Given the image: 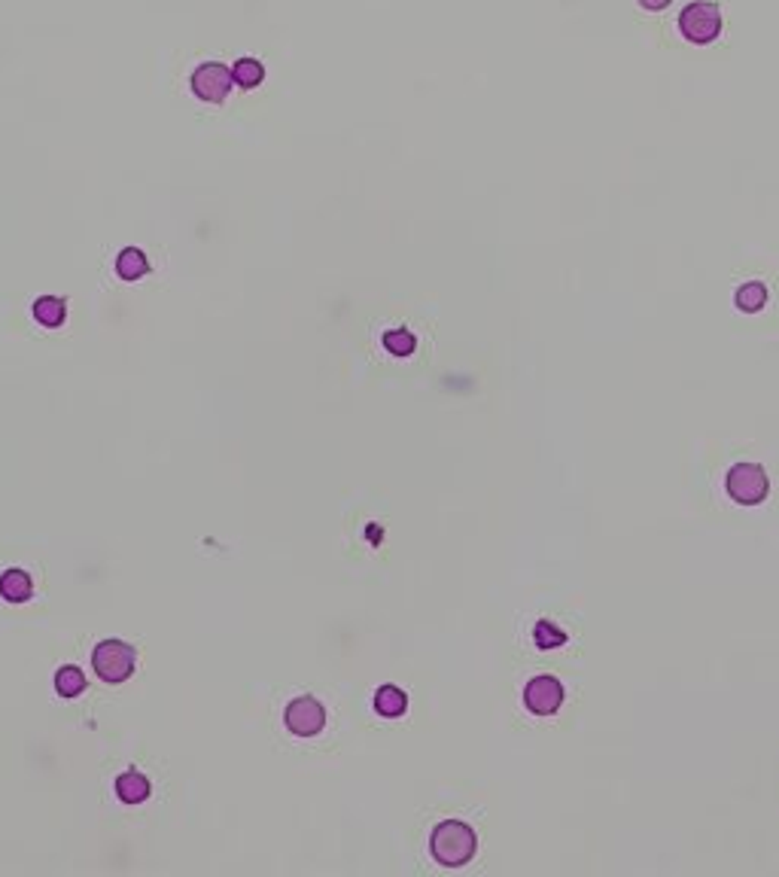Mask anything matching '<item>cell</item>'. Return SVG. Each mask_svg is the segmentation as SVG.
<instances>
[{"mask_svg":"<svg viewBox=\"0 0 779 877\" xmlns=\"http://www.w3.org/2000/svg\"><path fill=\"white\" fill-rule=\"evenodd\" d=\"M475 850H478L475 829L460 820L438 822L433 829V838H429V853L436 856V863H442L447 868L466 865L475 856Z\"/></svg>","mask_w":779,"mask_h":877,"instance_id":"6da1fadb","label":"cell"},{"mask_svg":"<svg viewBox=\"0 0 779 877\" xmlns=\"http://www.w3.org/2000/svg\"><path fill=\"white\" fill-rule=\"evenodd\" d=\"M724 491L740 506H758L770 494L767 473L758 464H734L724 475Z\"/></svg>","mask_w":779,"mask_h":877,"instance_id":"7a4b0ae2","label":"cell"},{"mask_svg":"<svg viewBox=\"0 0 779 877\" xmlns=\"http://www.w3.org/2000/svg\"><path fill=\"white\" fill-rule=\"evenodd\" d=\"M134 664H137V652L134 646L122 643V640H104L95 646L91 652V667L95 673L101 676L104 682H126L131 673H134Z\"/></svg>","mask_w":779,"mask_h":877,"instance_id":"3957f363","label":"cell"},{"mask_svg":"<svg viewBox=\"0 0 779 877\" xmlns=\"http://www.w3.org/2000/svg\"><path fill=\"white\" fill-rule=\"evenodd\" d=\"M679 28H682V34L688 37L691 43H697V46L713 43L715 37H719V30H722L719 6H715V4H704V0H697V4H691V6H685L682 15H679Z\"/></svg>","mask_w":779,"mask_h":877,"instance_id":"277c9868","label":"cell"},{"mask_svg":"<svg viewBox=\"0 0 779 877\" xmlns=\"http://www.w3.org/2000/svg\"><path fill=\"white\" fill-rule=\"evenodd\" d=\"M231 82H235L231 67L220 65V61H207V65H202L195 74H192V91H195V98H202L207 104L226 101L229 91H231Z\"/></svg>","mask_w":779,"mask_h":877,"instance_id":"5b68a950","label":"cell"},{"mask_svg":"<svg viewBox=\"0 0 779 877\" xmlns=\"http://www.w3.org/2000/svg\"><path fill=\"white\" fill-rule=\"evenodd\" d=\"M563 704V682L558 676H533L524 689V707L536 716H554Z\"/></svg>","mask_w":779,"mask_h":877,"instance_id":"8992f818","label":"cell"},{"mask_svg":"<svg viewBox=\"0 0 779 877\" xmlns=\"http://www.w3.org/2000/svg\"><path fill=\"white\" fill-rule=\"evenodd\" d=\"M283 722H287V728L292 734L314 737V734H320L323 725H326V710H323V704L317 698L302 695V698H296V701H290L287 713H283Z\"/></svg>","mask_w":779,"mask_h":877,"instance_id":"52a82bcc","label":"cell"},{"mask_svg":"<svg viewBox=\"0 0 779 877\" xmlns=\"http://www.w3.org/2000/svg\"><path fill=\"white\" fill-rule=\"evenodd\" d=\"M34 595V582L25 570H6L0 576V597L6 603H25Z\"/></svg>","mask_w":779,"mask_h":877,"instance_id":"ba28073f","label":"cell"},{"mask_svg":"<svg viewBox=\"0 0 779 877\" xmlns=\"http://www.w3.org/2000/svg\"><path fill=\"white\" fill-rule=\"evenodd\" d=\"M116 795H119V802H126V804H141L150 798V780L137 771L119 774V780H116Z\"/></svg>","mask_w":779,"mask_h":877,"instance_id":"9c48e42d","label":"cell"},{"mask_svg":"<svg viewBox=\"0 0 779 877\" xmlns=\"http://www.w3.org/2000/svg\"><path fill=\"white\" fill-rule=\"evenodd\" d=\"M375 710L381 713V716H387V719L402 716V713L408 710V695H405L402 689H396V686H384V689H377V695H375Z\"/></svg>","mask_w":779,"mask_h":877,"instance_id":"30bf717a","label":"cell"},{"mask_svg":"<svg viewBox=\"0 0 779 877\" xmlns=\"http://www.w3.org/2000/svg\"><path fill=\"white\" fill-rule=\"evenodd\" d=\"M146 272H150V263H146V256L137 247H128L116 256V274H119L122 281H137V278H143Z\"/></svg>","mask_w":779,"mask_h":877,"instance_id":"8fae6325","label":"cell"},{"mask_svg":"<svg viewBox=\"0 0 779 877\" xmlns=\"http://www.w3.org/2000/svg\"><path fill=\"white\" fill-rule=\"evenodd\" d=\"M567 640H569L567 630H563L560 625H554L551 619L536 621V628H533V643H536V649L551 652V649H560V646L567 643Z\"/></svg>","mask_w":779,"mask_h":877,"instance_id":"7c38bea8","label":"cell"},{"mask_svg":"<svg viewBox=\"0 0 779 877\" xmlns=\"http://www.w3.org/2000/svg\"><path fill=\"white\" fill-rule=\"evenodd\" d=\"M34 317H37V323H43V326H61L67 317V308L58 296H43L34 302Z\"/></svg>","mask_w":779,"mask_h":877,"instance_id":"4fadbf2b","label":"cell"},{"mask_svg":"<svg viewBox=\"0 0 779 877\" xmlns=\"http://www.w3.org/2000/svg\"><path fill=\"white\" fill-rule=\"evenodd\" d=\"M737 308L740 311H746V314H755V311H761L767 302V290H765V283H758V281H749V283H743V287L737 290Z\"/></svg>","mask_w":779,"mask_h":877,"instance_id":"5bb4252c","label":"cell"},{"mask_svg":"<svg viewBox=\"0 0 779 877\" xmlns=\"http://www.w3.org/2000/svg\"><path fill=\"white\" fill-rule=\"evenodd\" d=\"M56 689H58V695L61 698H76V695H82L86 691V676H82L80 667H61V671L56 673Z\"/></svg>","mask_w":779,"mask_h":877,"instance_id":"9a60e30c","label":"cell"},{"mask_svg":"<svg viewBox=\"0 0 779 877\" xmlns=\"http://www.w3.org/2000/svg\"><path fill=\"white\" fill-rule=\"evenodd\" d=\"M231 76H235V82L241 89H256L262 82V76H265V67H262L256 58H241V61H235V67H231Z\"/></svg>","mask_w":779,"mask_h":877,"instance_id":"2e32d148","label":"cell"},{"mask_svg":"<svg viewBox=\"0 0 779 877\" xmlns=\"http://www.w3.org/2000/svg\"><path fill=\"white\" fill-rule=\"evenodd\" d=\"M384 348L393 357H408L414 351V335L408 329H390V333H384Z\"/></svg>","mask_w":779,"mask_h":877,"instance_id":"e0dca14e","label":"cell"},{"mask_svg":"<svg viewBox=\"0 0 779 877\" xmlns=\"http://www.w3.org/2000/svg\"><path fill=\"white\" fill-rule=\"evenodd\" d=\"M639 4H643L645 10H664V6L670 4V0H639Z\"/></svg>","mask_w":779,"mask_h":877,"instance_id":"ac0fdd59","label":"cell"}]
</instances>
